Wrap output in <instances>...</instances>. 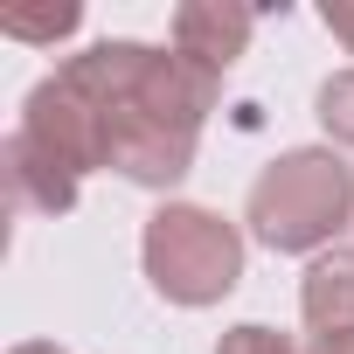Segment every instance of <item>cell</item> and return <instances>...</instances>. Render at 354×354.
Instances as JSON below:
<instances>
[{
  "mask_svg": "<svg viewBox=\"0 0 354 354\" xmlns=\"http://www.w3.org/2000/svg\"><path fill=\"white\" fill-rule=\"evenodd\" d=\"M49 77L91 111L104 167L125 174L132 188L188 181L202 125L223 97V77L153 42H91L84 56H63Z\"/></svg>",
  "mask_w": 354,
  "mask_h": 354,
  "instance_id": "1",
  "label": "cell"
},
{
  "mask_svg": "<svg viewBox=\"0 0 354 354\" xmlns=\"http://www.w3.org/2000/svg\"><path fill=\"white\" fill-rule=\"evenodd\" d=\"M354 216V167L333 146H292L278 153L243 202V223L264 250L278 257H306L319 243H333Z\"/></svg>",
  "mask_w": 354,
  "mask_h": 354,
  "instance_id": "2",
  "label": "cell"
},
{
  "mask_svg": "<svg viewBox=\"0 0 354 354\" xmlns=\"http://www.w3.org/2000/svg\"><path fill=\"white\" fill-rule=\"evenodd\" d=\"M146 278L167 306H216L236 292L243 278V230L223 223L216 209H195V202H167L153 223H146Z\"/></svg>",
  "mask_w": 354,
  "mask_h": 354,
  "instance_id": "3",
  "label": "cell"
},
{
  "mask_svg": "<svg viewBox=\"0 0 354 354\" xmlns=\"http://www.w3.org/2000/svg\"><path fill=\"white\" fill-rule=\"evenodd\" d=\"M250 35H257V15L230 8V0H188V8H174V56H188L209 77H230L236 56L250 49Z\"/></svg>",
  "mask_w": 354,
  "mask_h": 354,
  "instance_id": "4",
  "label": "cell"
},
{
  "mask_svg": "<svg viewBox=\"0 0 354 354\" xmlns=\"http://www.w3.org/2000/svg\"><path fill=\"white\" fill-rule=\"evenodd\" d=\"M0 174H8L15 209H28V216H63V209H77V181H84V174L63 167V160H56L49 146H35L28 132H15L8 146H0Z\"/></svg>",
  "mask_w": 354,
  "mask_h": 354,
  "instance_id": "5",
  "label": "cell"
},
{
  "mask_svg": "<svg viewBox=\"0 0 354 354\" xmlns=\"http://www.w3.org/2000/svg\"><path fill=\"white\" fill-rule=\"evenodd\" d=\"M299 313L313 333H354V250H326L306 264Z\"/></svg>",
  "mask_w": 354,
  "mask_h": 354,
  "instance_id": "6",
  "label": "cell"
},
{
  "mask_svg": "<svg viewBox=\"0 0 354 354\" xmlns=\"http://www.w3.org/2000/svg\"><path fill=\"white\" fill-rule=\"evenodd\" d=\"M77 21H84V8H42V15H0V28H8L15 42H63V35H77Z\"/></svg>",
  "mask_w": 354,
  "mask_h": 354,
  "instance_id": "7",
  "label": "cell"
},
{
  "mask_svg": "<svg viewBox=\"0 0 354 354\" xmlns=\"http://www.w3.org/2000/svg\"><path fill=\"white\" fill-rule=\"evenodd\" d=\"M319 125H326V139L354 146V70H340V77L319 84Z\"/></svg>",
  "mask_w": 354,
  "mask_h": 354,
  "instance_id": "8",
  "label": "cell"
},
{
  "mask_svg": "<svg viewBox=\"0 0 354 354\" xmlns=\"http://www.w3.org/2000/svg\"><path fill=\"white\" fill-rule=\"evenodd\" d=\"M216 354H306L292 333H278V326H264V319H243V326H230L223 340H216Z\"/></svg>",
  "mask_w": 354,
  "mask_h": 354,
  "instance_id": "9",
  "label": "cell"
},
{
  "mask_svg": "<svg viewBox=\"0 0 354 354\" xmlns=\"http://www.w3.org/2000/svg\"><path fill=\"white\" fill-rule=\"evenodd\" d=\"M319 21H326V28L354 49V0H326V8H319Z\"/></svg>",
  "mask_w": 354,
  "mask_h": 354,
  "instance_id": "10",
  "label": "cell"
},
{
  "mask_svg": "<svg viewBox=\"0 0 354 354\" xmlns=\"http://www.w3.org/2000/svg\"><path fill=\"white\" fill-rule=\"evenodd\" d=\"M306 354H354V333H313Z\"/></svg>",
  "mask_w": 354,
  "mask_h": 354,
  "instance_id": "11",
  "label": "cell"
},
{
  "mask_svg": "<svg viewBox=\"0 0 354 354\" xmlns=\"http://www.w3.org/2000/svg\"><path fill=\"white\" fill-rule=\"evenodd\" d=\"M15 354H63V347H56V340H21Z\"/></svg>",
  "mask_w": 354,
  "mask_h": 354,
  "instance_id": "12",
  "label": "cell"
}]
</instances>
